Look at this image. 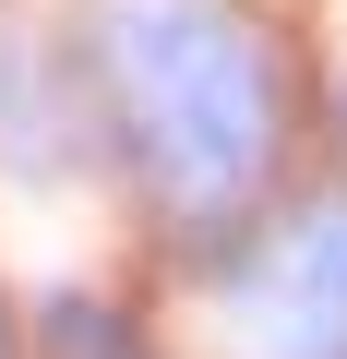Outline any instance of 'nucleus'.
Returning <instances> with one entry per match:
<instances>
[{
    "mask_svg": "<svg viewBox=\"0 0 347 359\" xmlns=\"http://www.w3.org/2000/svg\"><path fill=\"white\" fill-rule=\"evenodd\" d=\"M36 359H156V347H144V323H132L120 299L48 287V299H36Z\"/></svg>",
    "mask_w": 347,
    "mask_h": 359,
    "instance_id": "obj_3",
    "label": "nucleus"
},
{
    "mask_svg": "<svg viewBox=\"0 0 347 359\" xmlns=\"http://www.w3.org/2000/svg\"><path fill=\"white\" fill-rule=\"evenodd\" d=\"M216 287L240 359H347V192H299Z\"/></svg>",
    "mask_w": 347,
    "mask_h": 359,
    "instance_id": "obj_2",
    "label": "nucleus"
},
{
    "mask_svg": "<svg viewBox=\"0 0 347 359\" xmlns=\"http://www.w3.org/2000/svg\"><path fill=\"white\" fill-rule=\"evenodd\" d=\"M84 60H96V144L132 168V192L168 228H228L252 216L287 84L240 0H84Z\"/></svg>",
    "mask_w": 347,
    "mask_h": 359,
    "instance_id": "obj_1",
    "label": "nucleus"
}]
</instances>
